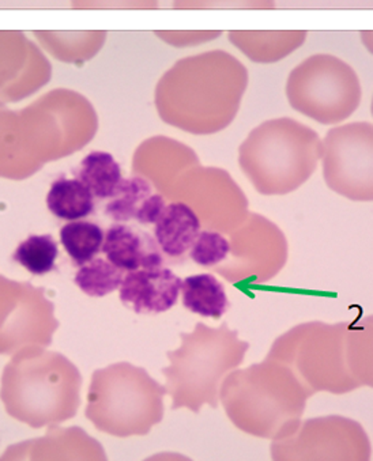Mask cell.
<instances>
[{
  "label": "cell",
  "instance_id": "9c48e42d",
  "mask_svg": "<svg viewBox=\"0 0 373 461\" xmlns=\"http://www.w3.org/2000/svg\"><path fill=\"white\" fill-rule=\"evenodd\" d=\"M104 230L96 223L76 221L60 230V241L77 266H84L100 252L104 242Z\"/></svg>",
  "mask_w": 373,
  "mask_h": 461
},
{
  "label": "cell",
  "instance_id": "7a4b0ae2",
  "mask_svg": "<svg viewBox=\"0 0 373 461\" xmlns=\"http://www.w3.org/2000/svg\"><path fill=\"white\" fill-rule=\"evenodd\" d=\"M181 282L162 266L130 271L120 285V301L137 314L164 313L177 303Z\"/></svg>",
  "mask_w": 373,
  "mask_h": 461
},
{
  "label": "cell",
  "instance_id": "6da1fadb",
  "mask_svg": "<svg viewBox=\"0 0 373 461\" xmlns=\"http://www.w3.org/2000/svg\"><path fill=\"white\" fill-rule=\"evenodd\" d=\"M247 343L237 340L234 332L221 328L218 331L198 324L193 335H183L180 350L169 353V369L165 370L168 384L198 383L196 388L202 393V404L215 393V384L221 375L242 361Z\"/></svg>",
  "mask_w": 373,
  "mask_h": 461
},
{
  "label": "cell",
  "instance_id": "52a82bcc",
  "mask_svg": "<svg viewBox=\"0 0 373 461\" xmlns=\"http://www.w3.org/2000/svg\"><path fill=\"white\" fill-rule=\"evenodd\" d=\"M47 204L55 217L65 221H78L92 214L95 196L81 181L60 178L50 186Z\"/></svg>",
  "mask_w": 373,
  "mask_h": 461
},
{
  "label": "cell",
  "instance_id": "7c38bea8",
  "mask_svg": "<svg viewBox=\"0 0 373 461\" xmlns=\"http://www.w3.org/2000/svg\"><path fill=\"white\" fill-rule=\"evenodd\" d=\"M231 250L228 240L214 231H201L190 249V256L196 265L212 267L218 265Z\"/></svg>",
  "mask_w": 373,
  "mask_h": 461
},
{
  "label": "cell",
  "instance_id": "8fae6325",
  "mask_svg": "<svg viewBox=\"0 0 373 461\" xmlns=\"http://www.w3.org/2000/svg\"><path fill=\"white\" fill-rule=\"evenodd\" d=\"M58 244L52 237L31 236L15 250L14 260L33 276H44L55 267Z\"/></svg>",
  "mask_w": 373,
  "mask_h": 461
},
{
  "label": "cell",
  "instance_id": "8992f818",
  "mask_svg": "<svg viewBox=\"0 0 373 461\" xmlns=\"http://www.w3.org/2000/svg\"><path fill=\"white\" fill-rule=\"evenodd\" d=\"M184 308L199 316L220 319L229 308L223 284L210 274L188 276L181 282Z\"/></svg>",
  "mask_w": 373,
  "mask_h": 461
},
{
  "label": "cell",
  "instance_id": "5b68a950",
  "mask_svg": "<svg viewBox=\"0 0 373 461\" xmlns=\"http://www.w3.org/2000/svg\"><path fill=\"white\" fill-rule=\"evenodd\" d=\"M154 225L157 244L169 258H181L186 255L201 233L198 215L184 203L165 206Z\"/></svg>",
  "mask_w": 373,
  "mask_h": 461
},
{
  "label": "cell",
  "instance_id": "277c9868",
  "mask_svg": "<svg viewBox=\"0 0 373 461\" xmlns=\"http://www.w3.org/2000/svg\"><path fill=\"white\" fill-rule=\"evenodd\" d=\"M165 207L164 197L153 194L150 184L142 177L122 178L105 214L116 222L137 221L141 225H151L159 220Z\"/></svg>",
  "mask_w": 373,
  "mask_h": 461
},
{
  "label": "cell",
  "instance_id": "ba28073f",
  "mask_svg": "<svg viewBox=\"0 0 373 461\" xmlns=\"http://www.w3.org/2000/svg\"><path fill=\"white\" fill-rule=\"evenodd\" d=\"M122 178L120 165L105 151L87 154L79 165L78 180L101 201L114 196Z\"/></svg>",
  "mask_w": 373,
  "mask_h": 461
},
{
  "label": "cell",
  "instance_id": "3957f363",
  "mask_svg": "<svg viewBox=\"0 0 373 461\" xmlns=\"http://www.w3.org/2000/svg\"><path fill=\"white\" fill-rule=\"evenodd\" d=\"M101 249L109 263L129 273L164 265V258L157 241L146 231L123 222L108 229Z\"/></svg>",
  "mask_w": 373,
  "mask_h": 461
},
{
  "label": "cell",
  "instance_id": "30bf717a",
  "mask_svg": "<svg viewBox=\"0 0 373 461\" xmlns=\"http://www.w3.org/2000/svg\"><path fill=\"white\" fill-rule=\"evenodd\" d=\"M123 271L104 258L90 260L77 273L76 285L90 297H105L122 285Z\"/></svg>",
  "mask_w": 373,
  "mask_h": 461
}]
</instances>
